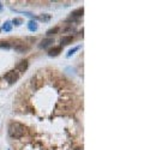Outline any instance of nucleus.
I'll return each mask as SVG.
<instances>
[{"instance_id":"obj_14","label":"nucleus","mask_w":144,"mask_h":150,"mask_svg":"<svg viewBox=\"0 0 144 150\" xmlns=\"http://www.w3.org/2000/svg\"><path fill=\"white\" fill-rule=\"evenodd\" d=\"M13 24H16V25H19L21 24V19H13Z\"/></svg>"},{"instance_id":"obj_11","label":"nucleus","mask_w":144,"mask_h":150,"mask_svg":"<svg viewBox=\"0 0 144 150\" xmlns=\"http://www.w3.org/2000/svg\"><path fill=\"white\" fill-rule=\"evenodd\" d=\"M0 48H10V44L5 41H0Z\"/></svg>"},{"instance_id":"obj_8","label":"nucleus","mask_w":144,"mask_h":150,"mask_svg":"<svg viewBox=\"0 0 144 150\" xmlns=\"http://www.w3.org/2000/svg\"><path fill=\"white\" fill-rule=\"evenodd\" d=\"M72 41H73L72 36H62L61 37V43L62 44H70Z\"/></svg>"},{"instance_id":"obj_2","label":"nucleus","mask_w":144,"mask_h":150,"mask_svg":"<svg viewBox=\"0 0 144 150\" xmlns=\"http://www.w3.org/2000/svg\"><path fill=\"white\" fill-rule=\"evenodd\" d=\"M4 78L6 79L9 83H15L19 78V72L17 70H11V71H9L6 74H5Z\"/></svg>"},{"instance_id":"obj_9","label":"nucleus","mask_w":144,"mask_h":150,"mask_svg":"<svg viewBox=\"0 0 144 150\" xmlns=\"http://www.w3.org/2000/svg\"><path fill=\"white\" fill-rule=\"evenodd\" d=\"M28 28H29V30H30V31H35V30H37V24L35 22L30 21L28 23Z\"/></svg>"},{"instance_id":"obj_5","label":"nucleus","mask_w":144,"mask_h":150,"mask_svg":"<svg viewBox=\"0 0 144 150\" xmlns=\"http://www.w3.org/2000/svg\"><path fill=\"white\" fill-rule=\"evenodd\" d=\"M61 52V47L60 46H58V47H54L53 49H50L49 52H48V55L49 56H56L58 54H59Z\"/></svg>"},{"instance_id":"obj_13","label":"nucleus","mask_w":144,"mask_h":150,"mask_svg":"<svg viewBox=\"0 0 144 150\" xmlns=\"http://www.w3.org/2000/svg\"><path fill=\"white\" fill-rule=\"evenodd\" d=\"M79 49V47H74L73 49H71V50H68V53H67V56H71L73 53H74V52H76V50H78Z\"/></svg>"},{"instance_id":"obj_15","label":"nucleus","mask_w":144,"mask_h":150,"mask_svg":"<svg viewBox=\"0 0 144 150\" xmlns=\"http://www.w3.org/2000/svg\"><path fill=\"white\" fill-rule=\"evenodd\" d=\"M73 150H83V149H82V148H79V147H78V148H74Z\"/></svg>"},{"instance_id":"obj_10","label":"nucleus","mask_w":144,"mask_h":150,"mask_svg":"<svg viewBox=\"0 0 144 150\" xmlns=\"http://www.w3.org/2000/svg\"><path fill=\"white\" fill-rule=\"evenodd\" d=\"M58 31H59V28H58V27L52 28V29H49L47 33H46V35H47V36H53V35H55Z\"/></svg>"},{"instance_id":"obj_12","label":"nucleus","mask_w":144,"mask_h":150,"mask_svg":"<svg viewBox=\"0 0 144 150\" xmlns=\"http://www.w3.org/2000/svg\"><path fill=\"white\" fill-rule=\"evenodd\" d=\"M4 29H5L6 31H10V30H11V24H10V22H6V23H5Z\"/></svg>"},{"instance_id":"obj_1","label":"nucleus","mask_w":144,"mask_h":150,"mask_svg":"<svg viewBox=\"0 0 144 150\" xmlns=\"http://www.w3.org/2000/svg\"><path fill=\"white\" fill-rule=\"evenodd\" d=\"M25 132V127L19 123H12L9 126V135L12 138H21Z\"/></svg>"},{"instance_id":"obj_16","label":"nucleus","mask_w":144,"mask_h":150,"mask_svg":"<svg viewBox=\"0 0 144 150\" xmlns=\"http://www.w3.org/2000/svg\"><path fill=\"white\" fill-rule=\"evenodd\" d=\"M3 10V7H1V5H0V11H1Z\"/></svg>"},{"instance_id":"obj_3","label":"nucleus","mask_w":144,"mask_h":150,"mask_svg":"<svg viewBox=\"0 0 144 150\" xmlns=\"http://www.w3.org/2000/svg\"><path fill=\"white\" fill-rule=\"evenodd\" d=\"M28 68V61L27 60H22L18 65H17V71H21V72H24L27 71Z\"/></svg>"},{"instance_id":"obj_6","label":"nucleus","mask_w":144,"mask_h":150,"mask_svg":"<svg viewBox=\"0 0 144 150\" xmlns=\"http://www.w3.org/2000/svg\"><path fill=\"white\" fill-rule=\"evenodd\" d=\"M53 42H54V40H53V38H46V40H43V41L41 42L40 47H41V48H47L48 46H50Z\"/></svg>"},{"instance_id":"obj_4","label":"nucleus","mask_w":144,"mask_h":150,"mask_svg":"<svg viewBox=\"0 0 144 150\" xmlns=\"http://www.w3.org/2000/svg\"><path fill=\"white\" fill-rule=\"evenodd\" d=\"M83 12H84L83 7H80V9L76 10V11H73V12L71 13V19H76V18H78V17H82Z\"/></svg>"},{"instance_id":"obj_7","label":"nucleus","mask_w":144,"mask_h":150,"mask_svg":"<svg viewBox=\"0 0 144 150\" xmlns=\"http://www.w3.org/2000/svg\"><path fill=\"white\" fill-rule=\"evenodd\" d=\"M15 50L19 52V53H24V52L28 50V47L24 44H17V46H15Z\"/></svg>"}]
</instances>
